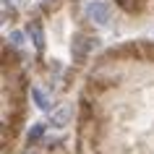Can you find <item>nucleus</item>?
<instances>
[{
	"label": "nucleus",
	"mask_w": 154,
	"mask_h": 154,
	"mask_svg": "<svg viewBox=\"0 0 154 154\" xmlns=\"http://www.w3.org/2000/svg\"><path fill=\"white\" fill-rule=\"evenodd\" d=\"M32 39H34V47L42 52V50H45V34H42V26L39 24L32 26Z\"/></svg>",
	"instance_id": "6"
},
{
	"label": "nucleus",
	"mask_w": 154,
	"mask_h": 154,
	"mask_svg": "<svg viewBox=\"0 0 154 154\" xmlns=\"http://www.w3.org/2000/svg\"><path fill=\"white\" fill-rule=\"evenodd\" d=\"M71 115H73V107L71 105H60L55 112L50 115V125H55V128H65L68 120H71Z\"/></svg>",
	"instance_id": "3"
},
{
	"label": "nucleus",
	"mask_w": 154,
	"mask_h": 154,
	"mask_svg": "<svg viewBox=\"0 0 154 154\" xmlns=\"http://www.w3.org/2000/svg\"><path fill=\"white\" fill-rule=\"evenodd\" d=\"M91 47H94V42H91V39H86L84 34H76V37H73V45H71V55H73V60H79V63H81Z\"/></svg>",
	"instance_id": "2"
},
{
	"label": "nucleus",
	"mask_w": 154,
	"mask_h": 154,
	"mask_svg": "<svg viewBox=\"0 0 154 154\" xmlns=\"http://www.w3.org/2000/svg\"><path fill=\"white\" fill-rule=\"evenodd\" d=\"M42 133H45V123H34L32 128H29V133H26V141L29 144H34V141H39Z\"/></svg>",
	"instance_id": "5"
},
{
	"label": "nucleus",
	"mask_w": 154,
	"mask_h": 154,
	"mask_svg": "<svg viewBox=\"0 0 154 154\" xmlns=\"http://www.w3.org/2000/svg\"><path fill=\"white\" fill-rule=\"evenodd\" d=\"M5 3H24V0H5Z\"/></svg>",
	"instance_id": "8"
},
{
	"label": "nucleus",
	"mask_w": 154,
	"mask_h": 154,
	"mask_svg": "<svg viewBox=\"0 0 154 154\" xmlns=\"http://www.w3.org/2000/svg\"><path fill=\"white\" fill-rule=\"evenodd\" d=\"M110 13H112V8L107 5L105 0H89L84 5V16L89 18L91 24H99V26L110 24Z\"/></svg>",
	"instance_id": "1"
},
{
	"label": "nucleus",
	"mask_w": 154,
	"mask_h": 154,
	"mask_svg": "<svg viewBox=\"0 0 154 154\" xmlns=\"http://www.w3.org/2000/svg\"><path fill=\"white\" fill-rule=\"evenodd\" d=\"M8 42L13 45V47H24L26 37H24V32H11V34H8Z\"/></svg>",
	"instance_id": "7"
},
{
	"label": "nucleus",
	"mask_w": 154,
	"mask_h": 154,
	"mask_svg": "<svg viewBox=\"0 0 154 154\" xmlns=\"http://www.w3.org/2000/svg\"><path fill=\"white\" fill-rule=\"evenodd\" d=\"M24 154H32V152H24Z\"/></svg>",
	"instance_id": "9"
},
{
	"label": "nucleus",
	"mask_w": 154,
	"mask_h": 154,
	"mask_svg": "<svg viewBox=\"0 0 154 154\" xmlns=\"http://www.w3.org/2000/svg\"><path fill=\"white\" fill-rule=\"evenodd\" d=\"M32 99H34V105L39 107V110H50V97L39 89V86H34V89H32Z\"/></svg>",
	"instance_id": "4"
}]
</instances>
